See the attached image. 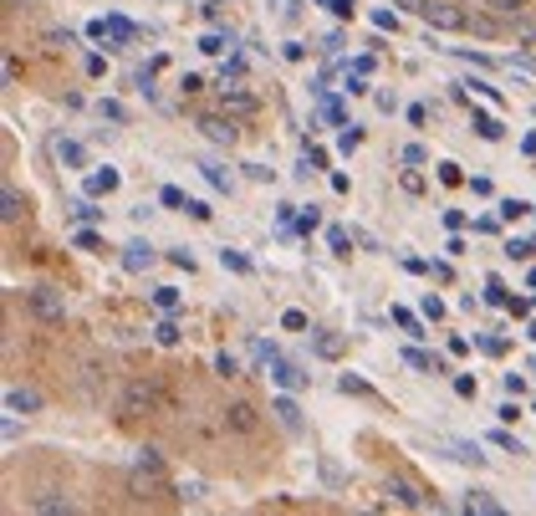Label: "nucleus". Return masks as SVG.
I'll use <instances>...</instances> for the list:
<instances>
[{"mask_svg":"<svg viewBox=\"0 0 536 516\" xmlns=\"http://www.w3.org/2000/svg\"><path fill=\"white\" fill-rule=\"evenodd\" d=\"M118 414H123V420H143V414H174L169 384H158V378H133V384H123V394H118Z\"/></svg>","mask_w":536,"mask_h":516,"instance_id":"f257e3e1","label":"nucleus"},{"mask_svg":"<svg viewBox=\"0 0 536 516\" xmlns=\"http://www.w3.org/2000/svg\"><path fill=\"white\" fill-rule=\"evenodd\" d=\"M87 36H93L97 47L118 51V47H133V41H138V26L123 16H97V21H87Z\"/></svg>","mask_w":536,"mask_h":516,"instance_id":"f03ea898","label":"nucleus"},{"mask_svg":"<svg viewBox=\"0 0 536 516\" xmlns=\"http://www.w3.org/2000/svg\"><path fill=\"white\" fill-rule=\"evenodd\" d=\"M26 307H31V317H41V322H62L67 317V302L57 286H36V292H26Z\"/></svg>","mask_w":536,"mask_h":516,"instance_id":"7ed1b4c3","label":"nucleus"},{"mask_svg":"<svg viewBox=\"0 0 536 516\" xmlns=\"http://www.w3.org/2000/svg\"><path fill=\"white\" fill-rule=\"evenodd\" d=\"M389 496H394L398 506H409V511H434V496H429L424 485L404 481V475H389Z\"/></svg>","mask_w":536,"mask_h":516,"instance_id":"20e7f679","label":"nucleus"},{"mask_svg":"<svg viewBox=\"0 0 536 516\" xmlns=\"http://www.w3.org/2000/svg\"><path fill=\"white\" fill-rule=\"evenodd\" d=\"M220 424L230 430V435H251L255 424H261V409L246 404V399H236V404H225V409H220Z\"/></svg>","mask_w":536,"mask_h":516,"instance_id":"39448f33","label":"nucleus"},{"mask_svg":"<svg viewBox=\"0 0 536 516\" xmlns=\"http://www.w3.org/2000/svg\"><path fill=\"white\" fill-rule=\"evenodd\" d=\"M419 21L440 26V32H465V26H470V16H465V11H455V5H440V0H424Z\"/></svg>","mask_w":536,"mask_h":516,"instance_id":"423d86ee","label":"nucleus"},{"mask_svg":"<svg viewBox=\"0 0 536 516\" xmlns=\"http://www.w3.org/2000/svg\"><path fill=\"white\" fill-rule=\"evenodd\" d=\"M133 481H138V485H154V491L164 485V455H158L154 445H143V450L133 455Z\"/></svg>","mask_w":536,"mask_h":516,"instance_id":"0eeeda50","label":"nucleus"},{"mask_svg":"<svg viewBox=\"0 0 536 516\" xmlns=\"http://www.w3.org/2000/svg\"><path fill=\"white\" fill-rule=\"evenodd\" d=\"M200 133H205L210 143H225V149L240 139V133H236V118H230V113H205V118H200Z\"/></svg>","mask_w":536,"mask_h":516,"instance_id":"6e6552de","label":"nucleus"},{"mask_svg":"<svg viewBox=\"0 0 536 516\" xmlns=\"http://www.w3.org/2000/svg\"><path fill=\"white\" fill-rule=\"evenodd\" d=\"M215 93H220V103L230 113H255V93H251V87H240V77H220Z\"/></svg>","mask_w":536,"mask_h":516,"instance_id":"1a4fd4ad","label":"nucleus"},{"mask_svg":"<svg viewBox=\"0 0 536 516\" xmlns=\"http://www.w3.org/2000/svg\"><path fill=\"white\" fill-rule=\"evenodd\" d=\"M266 363H271V378H276V389H301V384H307V374H301L291 358H281V353H271Z\"/></svg>","mask_w":536,"mask_h":516,"instance_id":"9d476101","label":"nucleus"},{"mask_svg":"<svg viewBox=\"0 0 536 516\" xmlns=\"http://www.w3.org/2000/svg\"><path fill=\"white\" fill-rule=\"evenodd\" d=\"M5 409H11V414H36V409H41V394H36L31 384H11V389H5Z\"/></svg>","mask_w":536,"mask_h":516,"instance_id":"9b49d317","label":"nucleus"},{"mask_svg":"<svg viewBox=\"0 0 536 516\" xmlns=\"http://www.w3.org/2000/svg\"><path fill=\"white\" fill-rule=\"evenodd\" d=\"M154 261H158V256H154V246H148V240H128V246H123V267L128 271H148Z\"/></svg>","mask_w":536,"mask_h":516,"instance_id":"f8f14e48","label":"nucleus"},{"mask_svg":"<svg viewBox=\"0 0 536 516\" xmlns=\"http://www.w3.org/2000/svg\"><path fill=\"white\" fill-rule=\"evenodd\" d=\"M51 154L62 158L67 169H87V149H82L77 139H57V143H51Z\"/></svg>","mask_w":536,"mask_h":516,"instance_id":"ddd939ff","label":"nucleus"},{"mask_svg":"<svg viewBox=\"0 0 536 516\" xmlns=\"http://www.w3.org/2000/svg\"><path fill=\"white\" fill-rule=\"evenodd\" d=\"M404 363H409L414 374H444V358H434L424 348H404Z\"/></svg>","mask_w":536,"mask_h":516,"instance_id":"4468645a","label":"nucleus"},{"mask_svg":"<svg viewBox=\"0 0 536 516\" xmlns=\"http://www.w3.org/2000/svg\"><path fill=\"white\" fill-rule=\"evenodd\" d=\"M112 189H118V169H93L87 174V195H93V200H103V195H112Z\"/></svg>","mask_w":536,"mask_h":516,"instance_id":"2eb2a0df","label":"nucleus"},{"mask_svg":"<svg viewBox=\"0 0 536 516\" xmlns=\"http://www.w3.org/2000/svg\"><path fill=\"white\" fill-rule=\"evenodd\" d=\"M465 511H475V516H501V501L486 496V491H470V496H465Z\"/></svg>","mask_w":536,"mask_h":516,"instance_id":"dca6fc26","label":"nucleus"},{"mask_svg":"<svg viewBox=\"0 0 536 516\" xmlns=\"http://www.w3.org/2000/svg\"><path fill=\"white\" fill-rule=\"evenodd\" d=\"M444 450H450V460H465V466H486V455L475 450V445H465V439H444Z\"/></svg>","mask_w":536,"mask_h":516,"instance_id":"f3484780","label":"nucleus"},{"mask_svg":"<svg viewBox=\"0 0 536 516\" xmlns=\"http://www.w3.org/2000/svg\"><path fill=\"white\" fill-rule=\"evenodd\" d=\"M470 128H475V133H480V139H486V143H496V139H501V133H505V128L496 123V118H490V113H475V118H470Z\"/></svg>","mask_w":536,"mask_h":516,"instance_id":"a211bd4d","label":"nucleus"},{"mask_svg":"<svg viewBox=\"0 0 536 516\" xmlns=\"http://www.w3.org/2000/svg\"><path fill=\"white\" fill-rule=\"evenodd\" d=\"M389 317H394L398 328L409 332V338H424V322H419V317L409 312V307H389Z\"/></svg>","mask_w":536,"mask_h":516,"instance_id":"6ab92c4d","label":"nucleus"},{"mask_svg":"<svg viewBox=\"0 0 536 516\" xmlns=\"http://www.w3.org/2000/svg\"><path fill=\"white\" fill-rule=\"evenodd\" d=\"M200 169H205V179H210V185H215V189H225V195H230V185H236V179H230V169H220L215 158H205Z\"/></svg>","mask_w":536,"mask_h":516,"instance_id":"aec40b11","label":"nucleus"},{"mask_svg":"<svg viewBox=\"0 0 536 516\" xmlns=\"http://www.w3.org/2000/svg\"><path fill=\"white\" fill-rule=\"evenodd\" d=\"M337 389H343V394H358V399H379V394H373V384H363L358 374H343V378H337Z\"/></svg>","mask_w":536,"mask_h":516,"instance_id":"412c9836","label":"nucleus"},{"mask_svg":"<svg viewBox=\"0 0 536 516\" xmlns=\"http://www.w3.org/2000/svg\"><path fill=\"white\" fill-rule=\"evenodd\" d=\"M312 343H317V353H322V358H343V338H337V332H317Z\"/></svg>","mask_w":536,"mask_h":516,"instance_id":"4be33fe9","label":"nucleus"},{"mask_svg":"<svg viewBox=\"0 0 536 516\" xmlns=\"http://www.w3.org/2000/svg\"><path fill=\"white\" fill-rule=\"evenodd\" d=\"M21 210H26V204H21V195L5 185V195H0V220H21Z\"/></svg>","mask_w":536,"mask_h":516,"instance_id":"5701e85b","label":"nucleus"},{"mask_svg":"<svg viewBox=\"0 0 536 516\" xmlns=\"http://www.w3.org/2000/svg\"><path fill=\"white\" fill-rule=\"evenodd\" d=\"M31 511H72V501L57 496V491H47V496H36V501H31Z\"/></svg>","mask_w":536,"mask_h":516,"instance_id":"b1692460","label":"nucleus"},{"mask_svg":"<svg viewBox=\"0 0 536 516\" xmlns=\"http://www.w3.org/2000/svg\"><path fill=\"white\" fill-rule=\"evenodd\" d=\"M271 414H276L286 430H297V424H301V414H297V404H291V399H276V404H271Z\"/></svg>","mask_w":536,"mask_h":516,"instance_id":"393cba45","label":"nucleus"},{"mask_svg":"<svg viewBox=\"0 0 536 516\" xmlns=\"http://www.w3.org/2000/svg\"><path fill=\"white\" fill-rule=\"evenodd\" d=\"M200 51H205V57H225V51H230V36H220V32L200 36Z\"/></svg>","mask_w":536,"mask_h":516,"instance_id":"a878e982","label":"nucleus"},{"mask_svg":"<svg viewBox=\"0 0 536 516\" xmlns=\"http://www.w3.org/2000/svg\"><path fill=\"white\" fill-rule=\"evenodd\" d=\"M486 302H490V307H511V292H505L501 276H490V282H486Z\"/></svg>","mask_w":536,"mask_h":516,"instance_id":"bb28decb","label":"nucleus"},{"mask_svg":"<svg viewBox=\"0 0 536 516\" xmlns=\"http://www.w3.org/2000/svg\"><path fill=\"white\" fill-rule=\"evenodd\" d=\"M154 338H158L164 348H174V343H179V322H174V312H164V322L154 328Z\"/></svg>","mask_w":536,"mask_h":516,"instance_id":"cd10ccee","label":"nucleus"},{"mask_svg":"<svg viewBox=\"0 0 536 516\" xmlns=\"http://www.w3.org/2000/svg\"><path fill=\"white\" fill-rule=\"evenodd\" d=\"M312 169H327V149H317V143L301 154V169L297 174H312Z\"/></svg>","mask_w":536,"mask_h":516,"instance_id":"c85d7f7f","label":"nucleus"},{"mask_svg":"<svg viewBox=\"0 0 536 516\" xmlns=\"http://www.w3.org/2000/svg\"><path fill=\"white\" fill-rule=\"evenodd\" d=\"M327 246H332V256H347V250H353V235H347L343 225H332V231H327Z\"/></svg>","mask_w":536,"mask_h":516,"instance_id":"c756f323","label":"nucleus"},{"mask_svg":"<svg viewBox=\"0 0 536 516\" xmlns=\"http://www.w3.org/2000/svg\"><path fill=\"white\" fill-rule=\"evenodd\" d=\"M154 302H158V312H179V292L174 286H154Z\"/></svg>","mask_w":536,"mask_h":516,"instance_id":"7c9ffc66","label":"nucleus"},{"mask_svg":"<svg viewBox=\"0 0 536 516\" xmlns=\"http://www.w3.org/2000/svg\"><path fill=\"white\" fill-rule=\"evenodd\" d=\"M317 225H322V215H317V204H307V210H297V231H301V235H312Z\"/></svg>","mask_w":536,"mask_h":516,"instance_id":"2f4dec72","label":"nucleus"},{"mask_svg":"<svg viewBox=\"0 0 536 516\" xmlns=\"http://www.w3.org/2000/svg\"><path fill=\"white\" fill-rule=\"evenodd\" d=\"M215 374H220V378H240V358H236V353H220V358H215Z\"/></svg>","mask_w":536,"mask_h":516,"instance_id":"473e14b6","label":"nucleus"},{"mask_svg":"<svg viewBox=\"0 0 536 516\" xmlns=\"http://www.w3.org/2000/svg\"><path fill=\"white\" fill-rule=\"evenodd\" d=\"M158 200L169 204V210H184V204H190V195H184V189H174V185H164V189H158Z\"/></svg>","mask_w":536,"mask_h":516,"instance_id":"72a5a7b5","label":"nucleus"},{"mask_svg":"<svg viewBox=\"0 0 536 516\" xmlns=\"http://www.w3.org/2000/svg\"><path fill=\"white\" fill-rule=\"evenodd\" d=\"M220 261H225V267H230V271H240V276H251V261H246V256H240V250H220Z\"/></svg>","mask_w":536,"mask_h":516,"instance_id":"f704fd0d","label":"nucleus"},{"mask_svg":"<svg viewBox=\"0 0 536 516\" xmlns=\"http://www.w3.org/2000/svg\"><path fill=\"white\" fill-rule=\"evenodd\" d=\"M505 256H511V261H532V256H536V240H511V246H505Z\"/></svg>","mask_w":536,"mask_h":516,"instance_id":"c9c22d12","label":"nucleus"},{"mask_svg":"<svg viewBox=\"0 0 536 516\" xmlns=\"http://www.w3.org/2000/svg\"><path fill=\"white\" fill-rule=\"evenodd\" d=\"M490 445H496V450H511V455H521V439L511 435V430H496V435H490Z\"/></svg>","mask_w":536,"mask_h":516,"instance_id":"e433bc0d","label":"nucleus"},{"mask_svg":"<svg viewBox=\"0 0 536 516\" xmlns=\"http://www.w3.org/2000/svg\"><path fill=\"white\" fill-rule=\"evenodd\" d=\"M521 215H532L526 200H501V220H521Z\"/></svg>","mask_w":536,"mask_h":516,"instance_id":"4c0bfd02","label":"nucleus"},{"mask_svg":"<svg viewBox=\"0 0 536 516\" xmlns=\"http://www.w3.org/2000/svg\"><path fill=\"white\" fill-rule=\"evenodd\" d=\"M317 5H327L332 16H343V21H353V5H358V0H317Z\"/></svg>","mask_w":536,"mask_h":516,"instance_id":"58836bf2","label":"nucleus"},{"mask_svg":"<svg viewBox=\"0 0 536 516\" xmlns=\"http://www.w3.org/2000/svg\"><path fill=\"white\" fill-rule=\"evenodd\" d=\"M343 93H347V97H363V93H368V82H363V72H347V82H343Z\"/></svg>","mask_w":536,"mask_h":516,"instance_id":"ea45409f","label":"nucleus"},{"mask_svg":"<svg viewBox=\"0 0 536 516\" xmlns=\"http://www.w3.org/2000/svg\"><path fill=\"white\" fill-rule=\"evenodd\" d=\"M440 185H465V174H460V164H440Z\"/></svg>","mask_w":536,"mask_h":516,"instance_id":"a19ab883","label":"nucleus"},{"mask_svg":"<svg viewBox=\"0 0 536 516\" xmlns=\"http://www.w3.org/2000/svg\"><path fill=\"white\" fill-rule=\"evenodd\" d=\"M72 215H77L82 225H93V220H103V210H93V204L82 200V204H72Z\"/></svg>","mask_w":536,"mask_h":516,"instance_id":"79ce46f5","label":"nucleus"},{"mask_svg":"<svg viewBox=\"0 0 536 516\" xmlns=\"http://www.w3.org/2000/svg\"><path fill=\"white\" fill-rule=\"evenodd\" d=\"M373 26H379V32H398V16L394 11H373Z\"/></svg>","mask_w":536,"mask_h":516,"instance_id":"37998d69","label":"nucleus"},{"mask_svg":"<svg viewBox=\"0 0 536 516\" xmlns=\"http://www.w3.org/2000/svg\"><path fill=\"white\" fill-rule=\"evenodd\" d=\"M475 389H480V384H475L470 374H460V378H455V394H460V399H475Z\"/></svg>","mask_w":536,"mask_h":516,"instance_id":"c03bdc74","label":"nucleus"},{"mask_svg":"<svg viewBox=\"0 0 536 516\" xmlns=\"http://www.w3.org/2000/svg\"><path fill=\"white\" fill-rule=\"evenodd\" d=\"M72 240H77L82 250H97V246H103V235H97V231H77V235H72Z\"/></svg>","mask_w":536,"mask_h":516,"instance_id":"a18cd8bd","label":"nucleus"},{"mask_svg":"<svg viewBox=\"0 0 536 516\" xmlns=\"http://www.w3.org/2000/svg\"><path fill=\"white\" fill-rule=\"evenodd\" d=\"M424 317H429V322H440V317H444V302L429 297V292H424Z\"/></svg>","mask_w":536,"mask_h":516,"instance_id":"49530a36","label":"nucleus"},{"mask_svg":"<svg viewBox=\"0 0 536 516\" xmlns=\"http://www.w3.org/2000/svg\"><path fill=\"white\" fill-rule=\"evenodd\" d=\"M398 185H404V189H409V195H424V174H404V179H398Z\"/></svg>","mask_w":536,"mask_h":516,"instance_id":"de8ad7c7","label":"nucleus"},{"mask_svg":"<svg viewBox=\"0 0 536 516\" xmlns=\"http://www.w3.org/2000/svg\"><path fill=\"white\" fill-rule=\"evenodd\" d=\"M184 215H194V220H210V215H215V210H210L205 200H190V204H184Z\"/></svg>","mask_w":536,"mask_h":516,"instance_id":"09e8293b","label":"nucleus"},{"mask_svg":"<svg viewBox=\"0 0 536 516\" xmlns=\"http://www.w3.org/2000/svg\"><path fill=\"white\" fill-rule=\"evenodd\" d=\"M281 328H286V332H301V328H307V312H286Z\"/></svg>","mask_w":536,"mask_h":516,"instance_id":"8fccbe9b","label":"nucleus"},{"mask_svg":"<svg viewBox=\"0 0 536 516\" xmlns=\"http://www.w3.org/2000/svg\"><path fill=\"white\" fill-rule=\"evenodd\" d=\"M465 87H475V93L486 97V103H501V93H496V87H490V82H465Z\"/></svg>","mask_w":536,"mask_h":516,"instance_id":"3c124183","label":"nucleus"},{"mask_svg":"<svg viewBox=\"0 0 536 516\" xmlns=\"http://www.w3.org/2000/svg\"><path fill=\"white\" fill-rule=\"evenodd\" d=\"M358 143H363V133H358V128L347 123V128H343V149H347V154H353V149H358Z\"/></svg>","mask_w":536,"mask_h":516,"instance_id":"603ef678","label":"nucleus"},{"mask_svg":"<svg viewBox=\"0 0 536 516\" xmlns=\"http://www.w3.org/2000/svg\"><path fill=\"white\" fill-rule=\"evenodd\" d=\"M505 394H511V399H516V394H526V378H521V374H505Z\"/></svg>","mask_w":536,"mask_h":516,"instance_id":"864d4df0","label":"nucleus"},{"mask_svg":"<svg viewBox=\"0 0 536 516\" xmlns=\"http://www.w3.org/2000/svg\"><path fill=\"white\" fill-rule=\"evenodd\" d=\"M169 261H174V267H184V271H194V256H190V250H169Z\"/></svg>","mask_w":536,"mask_h":516,"instance_id":"5fc2aeb1","label":"nucleus"},{"mask_svg":"<svg viewBox=\"0 0 536 516\" xmlns=\"http://www.w3.org/2000/svg\"><path fill=\"white\" fill-rule=\"evenodd\" d=\"M444 225H450V231H465V210H444Z\"/></svg>","mask_w":536,"mask_h":516,"instance_id":"6e6d98bb","label":"nucleus"},{"mask_svg":"<svg viewBox=\"0 0 536 516\" xmlns=\"http://www.w3.org/2000/svg\"><path fill=\"white\" fill-rule=\"evenodd\" d=\"M347 72H363V77H368V72H373V57H353V62H347Z\"/></svg>","mask_w":536,"mask_h":516,"instance_id":"4d7b16f0","label":"nucleus"},{"mask_svg":"<svg viewBox=\"0 0 536 516\" xmlns=\"http://www.w3.org/2000/svg\"><path fill=\"white\" fill-rule=\"evenodd\" d=\"M424 158H429V154L419 149V143H409V149H404V164H424Z\"/></svg>","mask_w":536,"mask_h":516,"instance_id":"13d9d810","label":"nucleus"},{"mask_svg":"<svg viewBox=\"0 0 536 516\" xmlns=\"http://www.w3.org/2000/svg\"><path fill=\"white\" fill-rule=\"evenodd\" d=\"M480 348H486L490 358H501V353H505V343H501V338H480Z\"/></svg>","mask_w":536,"mask_h":516,"instance_id":"bf43d9fd","label":"nucleus"},{"mask_svg":"<svg viewBox=\"0 0 536 516\" xmlns=\"http://www.w3.org/2000/svg\"><path fill=\"white\" fill-rule=\"evenodd\" d=\"M480 5H496V11H521L526 0H480Z\"/></svg>","mask_w":536,"mask_h":516,"instance_id":"052dcab7","label":"nucleus"},{"mask_svg":"<svg viewBox=\"0 0 536 516\" xmlns=\"http://www.w3.org/2000/svg\"><path fill=\"white\" fill-rule=\"evenodd\" d=\"M276 16H297V0H276Z\"/></svg>","mask_w":536,"mask_h":516,"instance_id":"680f3d73","label":"nucleus"},{"mask_svg":"<svg viewBox=\"0 0 536 516\" xmlns=\"http://www.w3.org/2000/svg\"><path fill=\"white\" fill-rule=\"evenodd\" d=\"M526 338H532V343H536V322H532V328H526Z\"/></svg>","mask_w":536,"mask_h":516,"instance_id":"e2e57ef3","label":"nucleus"}]
</instances>
